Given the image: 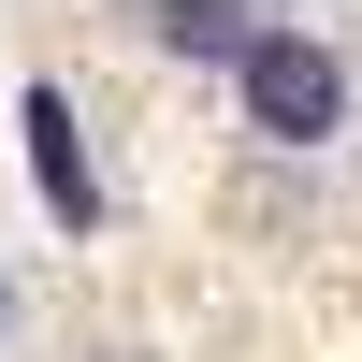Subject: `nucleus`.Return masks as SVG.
Here are the masks:
<instances>
[{
    "instance_id": "1",
    "label": "nucleus",
    "mask_w": 362,
    "mask_h": 362,
    "mask_svg": "<svg viewBox=\"0 0 362 362\" xmlns=\"http://www.w3.org/2000/svg\"><path fill=\"white\" fill-rule=\"evenodd\" d=\"M232 73H247V131H276V145H319V131L348 116V73L305 44V29H247Z\"/></svg>"
},
{
    "instance_id": "2",
    "label": "nucleus",
    "mask_w": 362,
    "mask_h": 362,
    "mask_svg": "<svg viewBox=\"0 0 362 362\" xmlns=\"http://www.w3.org/2000/svg\"><path fill=\"white\" fill-rule=\"evenodd\" d=\"M15 131H29V174H44V203H58V218H102V174H87V131H73V102H58V87H29V102H15Z\"/></svg>"
},
{
    "instance_id": "3",
    "label": "nucleus",
    "mask_w": 362,
    "mask_h": 362,
    "mask_svg": "<svg viewBox=\"0 0 362 362\" xmlns=\"http://www.w3.org/2000/svg\"><path fill=\"white\" fill-rule=\"evenodd\" d=\"M174 58H247V15H218V0H189V15H160Z\"/></svg>"
},
{
    "instance_id": "4",
    "label": "nucleus",
    "mask_w": 362,
    "mask_h": 362,
    "mask_svg": "<svg viewBox=\"0 0 362 362\" xmlns=\"http://www.w3.org/2000/svg\"><path fill=\"white\" fill-rule=\"evenodd\" d=\"M0 319H15V290H0Z\"/></svg>"
}]
</instances>
